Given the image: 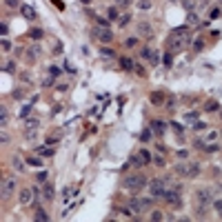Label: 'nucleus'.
Listing matches in <instances>:
<instances>
[{
  "label": "nucleus",
  "instance_id": "6",
  "mask_svg": "<svg viewBox=\"0 0 222 222\" xmlns=\"http://www.w3.org/2000/svg\"><path fill=\"white\" fill-rule=\"evenodd\" d=\"M94 38H98L100 42H111V40H113V33L105 27V29H96L94 31Z\"/></svg>",
  "mask_w": 222,
  "mask_h": 222
},
{
  "label": "nucleus",
  "instance_id": "20",
  "mask_svg": "<svg viewBox=\"0 0 222 222\" xmlns=\"http://www.w3.org/2000/svg\"><path fill=\"white\" fill-rule=\"evenodd\" d=\"M29 36H31L33 40H40L42 36H44V31H42V29H31V31H29Z\"/></svg>",
  "mask_w": 222,
  "mask_h": 222
},
{
  "label": "nucleus",
  "instance_id": "5",
  "mask_svg": "<svg viewBox=\"0 0 222 222\" xmlns=\"http://www.w3.org/2000/svg\"><path fill=\"white\" fill-rule=\"evenodd\" d=\"M166 202H169V205H173V207H180V193L178 191H171V189H164V196H162Z\"/></svg>",
  "mask_w": 222,
  "mask_h": 222
},
{
  "label": "nucleus",
  "instance_id": "40",
  "mask_svg": "<svg viewBox=\"0 0 222 222\" xmlns=\"http://www.w3.org/2000/svg\"><path fill=\"white\" fill-rule=\"evenodd\" d=\"M198 22V16L196 13H189V25H196Z\"/></svg>",
  "mask_w": 222,
  "mask_h": 222
},
{
  "label": "nucleus",
  "instance_id": "29",
  "mask_svg": "<svg viewBox=\"0 0 222 222\" xmlns=\"http://www.w3.org/2000/svg\"><path fill=\"white\" fill-rule=\"evenodd\" d=\"M171 62H173V56H171V51H166L164 53V64H166V67H171Z\"/></svg>",
  "mask_w": 222,
  "mask_h": 222
},
{
  "label": "nucleus",
  "instance_id": "12",
  "mask_svg": "<svg viewBox=\"0 0 222 222\" xmlns=\"http://www.w3.org/2000/svg\"><path fill=\"white\" fill-rule=\"evenodd\" d=\"M129 207H131L133 213H140V209H142V200H138L136 196L131 198V202H129Z\"/></svg>",
  "mask_w": 222,
  "mask_h": 222
},
{
  "label": "nucleus",
  "instance_id": "31",
  "mask_svg": "<svg viewBox=\"0 0 222 222\" xmlns=\"http://www.w3.org/2000/svg\"><path fill=\"white\" fill-rule=\"evenodd\" d=\"M213 207H216V211H218V216L222 218V200H216V202H213Z\"/></svg>",
  "mask_w": 222,
  "mask_h": 222
},
{
  "label": "nucleus",
  "instance_id": "25",
  "mask_svg": "<svg viewBox=\"0 0 222 222\" xmlns=\"http://www.w3.org/2000/svg\"><path fill=\"white\" fill-rule=\"evenodd\" d=\"M49 73H51V78H58L60 73H62V69H60V67H56V64H53V67L49 69Z\"/></svg>",
  "mask_w": 222,
  "mask_h": 222
},
{
  "label": "nucleus",
  "instance_id": "15",
  "mask_svg": "<svg viewBox=\"0 0 222 222\" xmlns=\"http://www.w3.org/2000/svg\"><path fill=\"white\" fill-rule=\"evenodd\" d=\"M198 173H200V166H198V164H189V169H187V178H198Z\"/></svg>",
  "mask_w": 222,
  "mask_h": 222
},
{
  "label": "nucleus",
  "instance_id": "14",
  "mask_svg": "<svg viewBox=\"0 0 222 222\" xmlns=\"http://www.w3.org/2000/svg\"><path fill=\"white\" fill-rule=\"evenodd\" d=\"M142 58H144V60H149L151 64H155V62H158V56H155L151 49H144V51H142Z\"/></svg>",
  "mask_w": 222,
  "mask_h": 222
},
{
  "label": "nucleus",
  "instance_id": "39",
  "mask_svg": "<svg viewBox=\"0 0 222 222\" xmlns=\"http://www.w3.org/2000/svg\"><path fill=\"white\" fill-rule=\"evenodd\" d=\"M27 127H29V129H36V127H38V120H27Z\"/></svg>",
  "mask_w": 222,
  "mask_h": 222
},
{
  "label": "nucleus",
  "instance_id": "32",
  "mask_svg": "<svg viewBox=\"0 0 222 222\" xmlns=\"http://www.w3.org/2000/svg\"><path fill=\"white\" fill-rule=\"evenodd\" d=\"M149 138H151V127H149V129H144V131H142V142H147Z\"/></svg>",
  "mask_w": 222,
  "mask_h": 222
},
{
  "label": "nucleus",
  "instance_id": "16",
  "mask_svg": "<svg viewBox=\"0 0 222 222\" xmlns=\"http://www.w3.org/2000/svg\"><path fill=\"white\" fill-rule=\"evenodd\" d=\"M33 220H36V222H42V220L47 222V220H49V216H47V211L38 209V211H36V216H33Z\"/></svg>",
  "mask_w": 222,
  "mask_h": 222
},
{
  "label": "nucleus",
  "instance_id": "19",
  "mask_svg": "<svg viewBox=\"0 0 222 222\" xmlns=\"http://www.w3.org/2000/svg\"><path fill=\"white\" fill-rule=\"evenodd\" d=\"M131 164H136V166H140V164H144V160H142V155H140V153H133V155H131Z\"/></svg>",
  "mask_w": 222,
  "mask_h": 222
},
{
  "label": "nucleus",
  "instance_id": "18",
  "mask_svg": "<svg viewBox=\"0 0 222 222\" xmlns=\"http://www.w3.org/2000/svg\"><path fill=\"white\" fill-rule=\"evenodd\" d=\"M107 16H109V20H113V22H116V20H118V18H120V16H118V9H116V7H109V11H107Z\"/></svg>",
  "mask_w": 222,
  "mask_h": 222
},
{
  "label": "nucleus",
  "instance_id": "41",
  "mask_svg": "<svg viewBox=\"0 0 222 222\" xmlns=\"http://www.w3.org/2000/svg\"><path fill=\"white\" fill-rule=\"evenodd\" d=\"M151 102H162V96L160 94H153L151 96Z\"/></svg>",
  "mask_w": 222,
  "mask_h": 222
},
{
  "label": "nucleus",
  "instance_id": "52",
  "mask_svg": "<svg viewBox=\"0 0 222 222\" xmlns=\"http://www.w3.org/2000/svg\"><path fill=\"white\" fill-rule=\"evenodd\" d=\"M80 2H82V5H89V2H91V0H80Z\"/></svg>",
  "mask_w": 222,
  "mask_h": 222
},
{
  "label": "nucleus",
  "instance_id": "4",
  "mask_svg": "<svg viewBox=\"0 0 222 222\" xmlns=\"http://www.w3.org/2000/svg\"><path fill=\"white\" fill-rule=\"evenodd\" d=\"M11 191H13V180L11 178H2V184H0V196H2V200H7L11 196Z\"/></svg>",
  "mask_w": 222,
  "mask_h": 222
},
{
  "label": "nucleus",
  "instance_id": "51",
  "mask_svg": "<svg viewBox=\"0 0 222 222\" xmlns=\"http://www.w3.org/2000/svg\"><path fill=\"white\" fill-rule=\"evenodd\" d=\"M47 144H49V147H53V144H58V140H56V138H49V140H47Z\"/></svg>",
  "mask_w": 222,
  "mask_h": 222
},
{
  "label": "nucleus",
  "instance_id": "36",
  "mask_svg": "<svg viewBox=\"0 0 222 222\" xmlns=\"http://www.w3.org/2000/svg\"><path fill=\"white\" fill-rule=\"evenodd\" d=\"M202 47H205V42H202V40H196V44H193V49H196V51H202Z\"/></svg>",
  "mask_w": 222,
  "mask_h": 222
},
{
  "label": "nucleus",
  "instance_id": "13",
  "mask_svg": "<svg viewBox=\"0 0 222 222\" xmlns=\"http://www.w3.org/2000/svg\"><path fill=\"white\" fill-rule=\"evenodd\" d=\"M198 202L200 205H209L211 202V193L209 191H198Z\"/></svg>",
  "mask_w": 222,
  "mask_h": 222
},
{
  "label": "nucleus",
  "instance_id": "48",
  "mask_svg": "<svg viewBox=\"0 0 222 222\" xmlns=\"http://www.w3.org/2000/svg\"><path fill=\"white\" fill-rule=\"evenodd\" d=\"M196 118H198V116L193 113V111H191V113H187V116H184V120H196Z\"/></svg>",
  "mask_w": 222,
  "mask_h": 222
},
{
  "label": "nucleus",
  "instance_id": "45",
  "mask_svg": "<svg viewBox=\"0 0 222 222\" xmlns=\"http://www.w3.org/2000/svg\"><path fill=\"white\" fill-rule=\"evenodd\" d=\"M51 2L58 7V9H64V2H62V0H51Z\"/></svg>",
  "mask_w": 222,
  "mask_h": 222
},
{
  "label": "nucleus",
  "instance_id": "30",
  "mask_svg": "<svg viewBox=\"0 0 222 222\" xmlns=\"http://www.w3.org/2000/svg\"><path fill=\"white\" fill-rule=\"evenodd\" d=\"M140 155H142V160H144V162H151V153L147 151V149H142V151H140Z\"/></svg>",
  "mask_w": 222,
  "mask_h": 222
},
{
  "label": "nucleus",
  "instance_id": "2",
  "mask_svg": "<svg viewBox=\"0 0 222 222\" xmlns=\"http://www.w3.org/2000/svg\"><path fill=\"white\" fill-rule=\"evenodd\" d=\"M147 184V178L142 173H133V175H127L124 178V187L127 189H133V191H138V189H142Z\"/></svg>",
  "mask_w": 222,
  "mask_h": 222
},
{
  "label": "nucleus",
  "instance_id": "47",
  "mask_svg": "<svg viewBox=\"0 0 222 222\" xmlns=\"http://www.w3.org/2000/svg\"><path fill=\"white\" fill-rule=\"evenodd\" d=\"M2 49H5V51H9V49H11V44H9V40H2Z\"/></svg>",
  "mask_w": 222,
  "mask_h": 222
},
{
  "label": "nucleus",
  "instance_id": "27",
  "mask_svg": "<svg viewBox=\"0 0 222 222\" xmlns=\"http://www.w3.org/2000/svg\"><path fill=\"white\" fill-rule=\"evenodd\" d=\"M216 109H218V102H216V100H211V102L205 105V111H216Z\"/></svg>",
  "mask_w": 222,
  "mask_h": 222
},
{
  "label": "nucleus",
  "instance_id": "9",
  "mask_svg": "<svg viewBox=\"0 0 222 222\" xmlns=\"http://www.w3.org/2000/svg\"><path fill=\"white\" fill-rule=\"evenodd\" d=\"M151 131H153V133H158V136H162V133L166 131V127H164L162 120H153V122H151Z\"/></svg>",
  "mask_w": 222,
  "mask_h": 222
},
{
  "label": "nucleus",
  "instance_id": "43",
  "mask_svg": "<svg viewBox=\"0 0 222 222\" xmlns=\"http://www.w3.org/2000/svg\"><path fill=\"white\" fill-rule=\"evenodd\" d=\"M151 218H153V220H162V211H153Z\"/></svg>",
  "mask_w": 222,
  "mask_h": 222
},
{
  "label": "nucleus",
  "instance_id": "24",
  "mask_svg": "<svg viewBox=\"0 0 222 222\" xmlns=\"http://www.w3.org/2000/svg\"><path fill=\"white\" fill-rule=\"evenodd\" d=\"M38 153H40V155H53L56 151L51 149V147H49V149H44V147H38Z\"/></svg>",
  "mask_w": 222,
  "mask_h": 222
},
{
  "label": "nucleus",
  "instance_id": "46",
  "mask_svg": "<svg viewBox=\"0 0 222 222\" xmlns=\"http://www.w3.org/2000/svg\"><path fill=\"white\" fill-rule=\"evenodd\" d=\"M7 31H9V27H7V25H5V22H2V25H0V33H2V36H5V33H7Z\"/></svg>",
  "mask_w": 222,
  "mask_h": 222
},
{
  "label": "nucleus",
  "instance_id": "38",
  "mask_svg": "<svg viewBox=\"0 0 222 222\" xmlns=\"http://www.w3.org/2000/svg\"><path fill=\"white\" fill-rule=\"evenodd\" d=\"M140 9H144V11H147V9H151V2H149V0H142V2H140Z\"/></svg>",
  "mask_w": 222,
  "mask_h": 222
},
{
  "label": "nucleus",
  "instance_id": "7",
  "mask_svg": "<svg viewBox=\"0 0 222 222\" xmlns=\"http://www.w3.org/2000/svg\"><path fill=\"white\" fill-rule=\"evenodd\" d=\"M136 29H138V36H142V38H151V36H153L151 25H149V22H140V25L136 27Z\"/></svg>",
  "mask_w": 222,
  "mask_h": 222
},
{
  "label": "nucleus",
  "instance_id": "50",
  "mask_svg": "<svg viewBox=\"0 0 222 222\" xmlns=\"http://www.w3.org/2000/svg\"><path fill=\"white\" fill-rule=\"evenodd\" d=\"M136 42H138L136 38H129V40H127V47H133V44H136Z\"/></svg>",
  "mask_w": 222,
  "mask_h": 222
},
{
  "label": "nucleus",
  "instance_id": "49",
  "mask_svg": "<svg viewBox=\"0 0 222 222\" xmlns=\"http://www.w3.org/2000/svg\"><path fill=\"white\" fill-rule=\"evenodd\" d=\"M136 71H138V76H144V69L140 67V64H136Z\"/></svg>",
  "mask_w": 222,
  "mask_h": 222
},
{
  "label": "nucleus",
  "instance_id": "26",
  "mask_svg": "<svg viewBox=\"0 0 222 222\" xmlns=\"http://www.w3.org/2000/svg\"><path fill=\"white\" fill-rule=\"evenodd\" d=\"M29 113H31V105H25V107L20 109V118H27Z\"/></svg>",
  "mask_w": 222,
  "mask_h": 222
},
{
  "label": "nucleus",
  "instance_id": "44",
  "mask_svg": "<svg viewBox=\"0 0 222 222\" xmlns=\"http://www.w3.org/2000/svg\"><path fill=\"white\" fill-rule=\"evenodd\" d=\"M207 124L205 122H200V120H196V124H193V129H198V131H200V129H205Z\"/></svg>",
  "mask_w": 222,
  "mask_h": 222
},
{
  "label": "nucleus",
  "instance_id": "34",
  "mask_svg": "<svg viewBox=\"0 0 222 222\" xmlns=\"http://www.w3.org/2000/svg\"><path fill=\"white\" fill-rule=\"evenodd\" d=\"M13 69H16L13 62H7V64H5V71H7V73H13Z\"/></svg>",
  "mask_w": 222,
  "mask_h": 222
},
{
  "label": "nucleus",
  "instance_id": "35",
  "mask_svg": "<svg viewBox=\"0 0 222 222\" xmlns=\"http://www.w3.org/2000/svg\"><path fill=\"white\" fill-rule=\"evenodd\" d=\"M100 53H102V56H107V58H113V56H116L113 51H111V49H107V47H105L102 51H100Z\"/></svg>",
  "mask_w": 222,
  "mask_h": 222
},
{
  "label": "nucleus",
  "instance_id": "17",
  "mask_svg": "<svg viewBox=\"0 0 222 222\" xmlns=\"http://www.w3.org/2000/svg\"><path fill=\"white\" fill-rule=\"evenodd\" d=\"M120 67H122L124 71H131V69H133V60H129V58H122V60H120Z\"/></svg>",
  "mask_w": 222,
  "mask_h": 222
},
{
  "label": "nucleus",
  "instance_id": "1",
  "mask_svg": "<svg viewBox=\"0 0 222 222\" xmlns=\"http://www.w3.org/2000/svg\"><path fill=\"white\" fill-rule=\"evenodd\" d=\"M189 40H191L189 36H178V33L169 36V51H182L189 44Z\"/></svg>",
  "mask_w": 222,
  "mask_h": 222
},
{
  "label": "nucleus",
  "instance_id": "8",
  "mask_svg": "<svg viewBox=\"0 0 222 222\" xmlns=\"http://www.w3.org/2000/svg\"><path fill=\"white\" fill-rule=\"evenodd\" d=\"M42 198H44V200H53V198H56V191H53V187H51L49 182L42 184Z\"/></svg>",
  "mask_w": 222,
  "mask_h": 222
},
{
  "label": "nucleus",
  "instance_id": "10",
  "mask_svg": "<svg viewBox=\"0 0 222 222\" xmlns=\"http://www.w3.org/2000/svg\"><path fill=\"white\" fill-rule=\"evenodd\" d=\"M33 193H36L33 189H25V191L20 193V202H22V205H29V202L33 200Z\"/></svg>",
  "mask_w": 222,
  "mask_h": 222
},
{
  "label": "nucleus",
  "instance_id": "3",
  "mask_svg": "<svg viewBox=\"0 0 222 222\" xmlns=\"http://www.w3.org/2000/svg\"><path fill=\"white\" fill-rule=\"evenodd\" d=\"M149 191H151V198H162L164 196V180L158 178L149 184Z\"/></svg>",
  "mask_w": 222,
  "mask_h": 222
},
{
  "label": "nucleus",
  "instance_id": "37",
  "mask_svg": "<svg viewBox=\"0 0 222 222\" xmlns=\"http://www.w3.org/2000/svg\"><path fill=\"white\" fill-rule=\"evenodd\" d=\"M129 20H131V16H122V20H120V27H127Z\"/></svg>",
  "mask_w": 222,
  "mask_h": 222
},
{
  "label": "nucleus",
  "instance_id": "21",
  "mask_svg": "<svg viewBox=\"0 0 222 222\" xmlns=\"http://www.w3.org/2000/svg\"><path fill=\"white\" fill-rule=\"evenodd\" d=\"M0 124L7 127V107H0Z\"/></svg>",
  "mask_w": 222,
  "mask_h": 222
},
{
  "label": "nucleus",
  "instance_id": "22",
  "mask_svg": "<svg viewBox=\"0 0 222 222\" xmlns=\"http://www.w3.org/2000/svg\"><path fill=\"white\" fill-rule=\"evenodd\" d=\"M38 53H40V47H31V49H29V62H33Z\"/></svg>",
  "mask_w": 222,
  "mask_h": 222
},
{
  "label": "nucleus",
  "instance_id": "23",
  "mask_svg": "<svg viewBox=\"0 0 222 222\" xmlns=\"http://www.w3.org/2000/svg\"><path fill=\"white\" fill-rule=\"evenodd\" d=\"M13 169H16V171H22V169H25V164H22V160L18 158V155L13 158Z\"/></svg>",
  "mask_w": 222,
  "mask_h": 222
},
{
  "label": "nucleus",
  "instance_id": "42",
  "mask_svg": "<svg viewBox=\"0 0 222 222\" xmlns=\"http://www.w3.org/2000/svg\"><path fill=\"white\" fill-rule=\"evenodd\" d=\"M5 5L13 9V7H18V0H5Z\"/></svg>",
  "mask_w": 222,
  "mask_h": 222
},
{
  "label": "nucleus",
  "instance_id": "11",
  "mask_svg": "<svg viewBox=\"0 0 222 222\" xmlns=\"http://www.w3.org/2000/svg\"><path fill=\"white\" fill-rule=\"evenodd\" d=\"M22 16L27 18V20H36V16H38V13H36V9H33V7L25 5V7H22Z\"/></svg>",
  "mask_w": 222,
  "mask_h": 222
},
{
  "label": "nucleus",
  "instance_id": "33",
  "mask_svg": "<svg viewBox=\"0 0 222 222\" xmlns=\"http://www.w3.org/2000/svg\"><path fill=\"white\" fill-rule=\"evenodd\" d=\"M36 180H38L40 184H44V182H47V171H42V173H38V178H36Z\"/></svg>",
  "mask_w": 222,
  "mask_h": 222
},
{
  "label": "nucleus",
  "instance_id": "28",
  "mask_svg": "<svg viewBox=\"0 0 222 222\" xmlns=\"http://www.w3.org/2000/svg\"><path fill=\"white\" fill-rule=\"evenodd\" d=\"M27 164H31V166H42V160H40V158H29V160H27Z\"/></svg>",
  "mask_w": 222,
  "mask_h": 222
}]
</instances>
